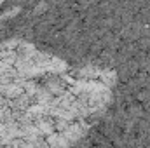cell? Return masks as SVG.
I'll return each mask as SVG.
<instances>
[{"label": "cell", "mask_w": 150, "mask_h": 148, "mask_svg": "<svg viewBox=\"0 0 150 148\" xmlns=\"http://www.w3.org/2000/svg\"><path fill=\"white\" fill-rule=\"evenodd\" d=\"M37 120L25 110L0 108V148H40V138L33 125Z\"/></svg>", "instance_id": "6da1fadb"}]
</instances>
